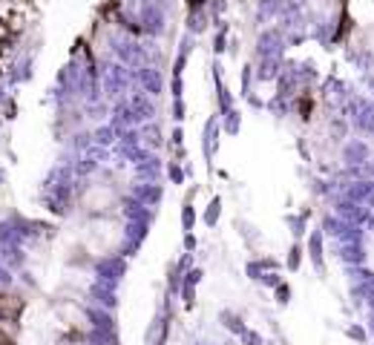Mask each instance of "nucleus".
Masks as SVG:
<instances>
[{"mask_svg": "<svg viewBox=\"0 0 374 345\" xmlns=\"http://www.w3.org/2000/svg\"><path fill=\"white\" fill-rule=\"evenodd\" d=\"M0 345H12V342H9V336H6V334H0Z\"/></svg>", "mask_w": 374, "mask_h": 345, "instance_id": "obj_1", "label": "nucleus"}]
</instances>
